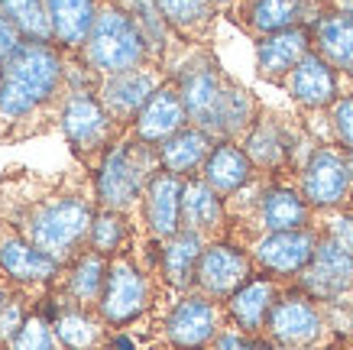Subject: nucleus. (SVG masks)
I'll use <instances>...</instances> for the list:
<instances>
[{
    "label": "nucleus",
    "instance_id": "nucleus-13",
    "mask_svg": "<svg viewBox=\"0 0 353 350\" xmlns=\"http://www.w3.org/2000/svg\"><path fill=\"white\" fill-rule=\"evenodd\" d=\"M0 273L32 295H46L52 279L62 273V263L32 246L7 221H0Z\"/></svg>",
    "mask_w": 353,
    "mask_h": 350
},
{
    "label": "nucleus",
    "instance_id": "nucleus-25",
    "mask_svg": "<svg viewBox=\"0 0 353 350\" xmlns=\"http://www.w3.org/2000/svg\"><path fill=\"white\" fill-rule=\"evenodd\" d=\"M182 231L198 233L208 244H211V240H227V231H230L227 202L204 179H185Z\"/></svg>",
    "mask_w": 353,
    "mask_h": 350
},
{
    "label": "nucleus",
    "instance_id": "nucleus-6",
    "mask_svg": "<svg viewBox=\"0 0 353 350\" xmlns=\"http://www.w3.org/2000/svg\"><path fill=\"white\" fill-rule=\"evenodd\" d=\"M72 55H78L81 65H88L101 78L133 72V68H143V65H156L137 17L127 7L110 3V0H101V10H97L88 43Z\"/></svg>",
    "mask_w": 353,
    "mask_h": 350
},
{
    "label": "nucleus",
    "instance_id": "nucleus-44",
    "mask_svg": "<svg viewBox=\"0 0 353 350\" xmlns=\"http://www.w3.org/2000/svg\"><path fill=\"white\" fill-rule=\"evenodd\" d=\"M169 350H172V347H169Z\"/></svg>",
    "mask_w": 353,
    "mask_h": 350
},
{
    "label": "nucleus",
    "instance_id": "nucleus-24",
    "mask_svg": "<svg viewBox=\"0 0 353 350\" xmlns=\"http://www.w3.org/2000/svg\"><path fill=\"white\" fill-rule=\"evenodd\" d=\"M208 240L192 231H179L175 237L159 244V260H156V279L169 289L172 295L194 292V273L201 263V253Z\"/></svg>",
    "mask_w": 353,
    "mask_h": 350
},
{
    "label": "nucleus",
    "instance_id": "nucleus-29",
    "mask_svg": "<svg viewBox=\"0 0 353 350\" xmlns=\"http://www.w3.org/2000/svg\"><path fill=\"white\" fill-rule=\"evenodd\" d=\"M46 10H49V23L55 32V46L72 55L88 43L101 0H46Z\"/></svg>",
    "mask_w": 353,
    "mask_h": 350
},
{
    "label": "nucleus",
    "instance_id": "nucleus-26",
    "mask_svg": "<svg viewBox=\"0 0 353 350\" xmlns=\"http://www.w3.org/2000/svg\"><path fill=\"white\" fill-rule=\"evenodd\" d=\"M256 175L259 172H256V166L250 162L246 149L240 146V143H234V139H221V143L211 149V156H208V162H204V169L198 179H204L227 202V198H234L236 191H243Z\"/></svg>",
    "mask_w": 353,
    "mask_h": 350
},
{
    "label": "nucleus",
    "instance_id": "nucleus-18",
    "mask_svg": "<svg viewBox=\"0 0 353 350\" xmlns=\"http://www.w3.org/2000/svg\"><path fill=\"white\" fill-rule=\"evenodd\" d=\"M341 81L343 78L337 75V68L311 49V52L292 68V75L285 78L282 88H285V95H289L301 110L321 114V110H331L334 101L343 95Z\"/></svg>",
    "mask_w": 353,
    "mask_h": 350
},
{
    "label": "nucleus",
    "instance_id": "nucleus-30",
    "mask_svg": "<svg viewBox=\"0 0 353 350\" xmlns=\"http://www.w3.org/2000/svg\"><path fill=\"white\" fill-rule=\"evenodd\" d=\"M214 146L217 139L211 133H204V130L188 124L182 133H175L159 146V166L165 172H172V175H179V179H198Z\"/></svg>",
    "mask_w": 353,
    "mask_h": 350
},
{
    "label": "nucleus",
    "instance_id": "nucleus-3",
    "mask_svg": "<svg viewBox=\"0 0 353 350\" xmlns=\"http://www.w3.org/2000/svg\"><path fill=\"white\" fill-rule=\"evenodd\" d=\"M172 78L179 85L192 127L211 133L217 143L221 139L240 143L263 110L256 97L240 81H234L204 46H194L172 72Z\"/></svg>",
    "mask_w": 353,
    "mask_h": 350
},
{
    "label": "nucleus",
    "instance_id": "nucleus-17",
    "mask_svg": "<svg viewBox=\"0 0 353 350\" xmlns=\"http://www.w3.org/2000/svg\"><path fill=\"white\" fill-rule=\"evenodd\" d=\"M108 269L110 260L108 256L85 250L78 253L72 263L62 266V273L52 279L49 295L55 305H78V308H97L104 286H108Z\"/></svg>",
    "mask_w": 353,
    "mask_h": 350
},
{
    "label": "nucleus",
    "instance_id": "nucleus-36",
    "mask_svg": "<svg viewBox=\"0 0 353 350\" xmlns=\"http://www.w3.org/2000/svg\"><path fill=\"white\" fill-rule=\"evenodd\" d=\"M250 344H253V338H250V334H243L236 324H230V321H227L224 328H221V334L211 340V347H208V350H250Z\"/></svg>",
    "mask_w": 353,
    "mask_h": 350
},
{
    "label": "nucleus",
    "instance_id": "nucleus-28",
    "mask_svg": "<svg viewBox=\"0 0 353 350\" xmlns=\"http://www.w3.org/2000/svg\"><path fill=\"white\" fill-rule=\"evenodd\" d=\"M311 43H314V52L327 59L341 78L353 81V20L327 7L311 23Z\"/></svg>",
    "mask_w": 353,
    "mask_h": 350
},
{
    "label": "nucleus",
    "instance_id": "nucleus-39",
    "mask_svg": "<svg viewBox=\"0 0 353 350\" xmlns=\"http://www.w3.org/2000/svg\"><path fill=\"white\" fill-rule=\"evenodd\" d=\"M331 10L343 13L347 20H353V0H331Z\"/></svg>",
    "mask_w": 353,
    "mask_h": 350
},
{
    "label": "nucleus",
    "instance_id": "nucleus-7",
    "mask_svg": "<svg viewBox=\"0 0 353 350\" xmlns=\"http://www.w3.org/2000/svg\"><path fill=\"white\" fill-rule=\"evenodd\" d=\"M156 292H159V279L150 269H143L133 250L120 253L110 260L108 269V286L97 305V315L108 321L114 331H123L137 324L156 308Z\"/></svg>",
    "mask_w": 353,
    "mask_h": 350
},
{
    "label": "nucleus",
    "instance_id": "nucleus-42",
    "mask_svg": "<svg viewBox=\"0 0 353 350\" xmlns=\"http://www.w3.org/2000/svg\"><path fill=\"white\" fill-rule=\"evenodd\" d=\"M240 3H250V0H240ZM240 3H236V7H240Z\"/></svg>",
    "mask_w": 353,
    "mask_h": 350
},
{
    "label": "nucleus",
    "instance_id": "nucleus-15",
    "mask_svg": "<svg viewBox=\"0 0 353 350\" xmlns=\"http://www.w3.org/2000/svg\"><path fill=\"white\" fill-rule=\"evenodd\" d=\"M165 78H169V72L159 68V65H143V68H133V72L108 75V78L97 81V97L120 127L130 130L133 120L139 117V110L159 91Z\"/></svg>",
    "mask_w": 353,
    "mask_h": 350
},
{
    "label": "nucleus",
    "instance_id": "nucleus-12",
    "mask_svg": "<svg viewBox=\"0 0 353 350\" xmlns=\"http://www.w3.org/2000/svg\"><path fill=\"white\" fill-rule=\"evenodd\" d=\"M253 276H256V263L246 246L234 244V240H211L204 246L198 273H194V292L227 302Z\"/></svg>",
    "mask_w": 353,
    "mask_h": 350
},
{
    "label": "nucleus",
    "instance_id": "nucleus-2",
    "mask_svg": "<svg viewBox=\"0 0 353 350\" xmlns=\"http://www.w3.org/2000/svg\"><path fill=\"white\" fill-rule=\"evenodd\" d=\"M68 97V59L59 46L23 43L0 65V143H23L59 130Z\"/></svg>",
    "mask_w": 353,
    "mask_h": 350
},
{
    "label": "nucleus",
    "instance_id": "nucleus-31",
    "mask_svg": "<svg viewBox=\"0 0 353 350\" xmlns=\"http://www.w3.org/2000/svg\"><path fill=\"white\" fill-rule=\"evenodd\" d=\"M137 237H139L137 217L120 214V211H108V208H97V217H94V224H91V237H88V250L114 260V256L133 250Z\"/></svg>",
    "mask_w": 353,
    "mask_h": 350
},
{
    "label": "nucleus",
    "instance_id": "nucleus-38",
    "mask_svg": "<svg viewBox=\"0 0 353 350\" xmlns=\"http://www.w3.org/2000/svg\"><path fill=\"white\" fill-rule=\"evenodd\" d=\"M17 292H20V286H17V282H10V279L0 273V311L10 305L13 298H17Z\"/></svg>",
    "mask_w": 353,
    "mask_h": 350
},
{
    "label": "nucleus",
    "instance_id": "nucleus-5",
    "mask_svg": "<svg viewBox=\"0 0 353 350\" xmlns=\"http://www.w3.org/2000/svg\"><path fill=\"white\" fill-rule=\"evenodd\" d=\"M159 169V146H150L133 133H123L94 169L97 204L139 221V204H143L146 185Z\"/></svg>",
    "mask_w": 353,
    "mask_h": 350
},
{
    "label": "nucleus",
    "instance_id": "nucleus-11",
    "mask_svg": "<svg viewBox=\"0 0 353 350\" xmlns=\"http://www.w3.org/2000/svg\"><path fill=\"white\" fill-rule=\"evenodd\" d=\"M318 244H321V231L311 224V227H301V231L263 233L246 250L256 263V273H266V276L282 279V282H295L314 260Z\"/></svg>",
    "mask_w": 353,
    "mask_h": 350
},
{
    "label": "nucleus",
    "instance_id": "nucleus-4",
    "mask_svg": "<svg viewBox=\"0 0 353 350\" xmlns=\"http://www.w3.org/2000/svg\"><path fill=\"white\" fill-rule=\"evenodd\" d=\"M68 97L62 107V130L65 143L72 149L78 166H85L88 172H94L114 143H117L127 130L108 114V107L97 97V81L101 75H94L88 65H81L78 55H68Z\"/></svg>",
    "mask_w": 353,
    "mask_h": 350
},
{
    "label": "nucleus",
    "instance_id": "nucleus-33",
    "mask_svg": "<svg viewBox=\"0 0 353 350\" xmlns=\"http://www.w3.org/2000/svg\"><path fill=\"white\" fill-rule=\"evenodd\" d=\"M7 350H65V347H62V340L55 338L52 321L46 318L39 308H32L30 318L23 321L20 334L7 344Z\"/></svg>",
    "mask_w": 353,
    "mask_h": 350
},
{
    "label": "nucleus",
    "instance_id": "nucleus-32",
    "mask_svg": "<svg viewBox=\"0 0 353 350\" xmlns=\"http://www.w3.org/2000/svg\"><path fill=\"white\" fill-rule=\"evenodd\" d=\"M0 13L23 32L26 43L55 46V32H52V23H49L46 0H0Z\"/></svg>",
    "mask_w": 353,
    "mask_h": 350
},
{
    "label": "nucleus",
    "instance_id": "nucleus-16",
    "mask_svg": "<svg viewBox=\"0 0 353 350\" xmlns=\"http://www.w3.org/2000/svg\"><path fill=\"white\" fill-rule=\"evenodd\" d=\"M182 191L185 179L159 169L146 185L143 204H139V237L150 240H169L182 231Z\"/></svg>",
    "mask_w": 353,
    "mask_h": 350
},
{
    "label": "nucleus",
    "instance_id": "nucleus-35",
    "mask_svg": "<svg viewBox=\"0 0 353 350\" xmlns=\"http://www.w3.org/2000/svg\"><path fill=\"white\" fill-rule=\"evenodd\" d=\"M324 114H327V127H331V143H337L343 153H350L353 149V91H343L334 101L331 110H324Z\"/></svg>",
    "mask_w": 353,
    "mask_h": 350
},
{
    "label": "nucleus",
    "instance_id": "nucleus-9",
    "mask_svg": "<svg viewBox=\"0 0 353 350\" xmlns=\"http://www.w3.org/2000/svg\"><path fill=\"white\" fill-rule=\"evenodd\" d=\"M295 185L314 214L341 211L353 204V175L347 166V153L337 143H321L314 149L295 175Z\"/></svg>",
    "mask_w": 353,
    "mask_h": 350
},
{
    "label": "nucleus",
    "instance_id": "nucleus-34",
    "mask_svg": "<svg viewBox=\"0 0 353 350\" xmlns=\"http://www.w3.org/2000/svg\"><path fill=\"white\" fill-rule=\"evenodd\" d=\"M314 227L334 240L341 246L343 253L353 256V204L350 208H341V211H324V214H314Z\"/></svg>",
    "mask_w": 353,
    "mask_h": 350
},
{
    "label": "nucleus",
    "instance_id": "nucleus-10",
    "mask_svg": "<svg viewBox=\"0 0 353 350\" xmlns=\"http://www.w3.org/2000/svg\"><path fill=\"white\" fill-rule=\"evenodd\" d=\"M227 324V308L217 298H208L201 292L175 295L165 315L159 318L162 340L172 350H208L211 340Z\"/></svg>",
    "mask_w": 353,
    "mask_h": 350
},
{
    "label": "nucleus",
    "instance_id": "nucleus-22",
    "mask_svg": "<svg viewBox=\"0 0 353 350\" xmlns=\"http://www.w3.org/2000/svg\"><path fill=\"white\" fill-rule=\"evenodd\" d=\"M192 120H188V110L182 104V95H179V85L175 78H165L159 85V91L146 101V107L139 110V117L133 120V127L127 133H133L137 139L150 143V146H162L165 139H172L175 133H182Z\"/></svg>",
    "mask_w": 353,
    "mask_h": 350
},
{
    "label": "nucleus",
    "instance_id": "nucleus-20",
    "mask_svg": "<svg viewBox=\"0 0 353 350\" xmlns=\"http://www.w3.org/2000/svg\"><path fill=\"white\" fill-rule=\"evenodd\" d=\"M230 13L250 36L263 39L292 26H311L324 13V7H318L314 0H250L234 7Z\"/></svg>",
    "mask_w": 353,
    "mask_h": 350
},
{
    "label": "nucleus",
    "instance_id": "nucleus-23",
    "mask_svg": "<svg viewBox=\"0 0 353 350\" xmlns=\"http://www.w3.org/2000/svg\"><path fill=\"white\" fill-rule=\"evenodd\" d=\"M314 49L311 26H292V30L272 32L256 39V75L269 85H285L292 68Z\"/></svg>",
    "mask_w": 353,
    "mask_h": 350
},
{
    "label": "nucleus",
    "instance_id": "nucleus-37",
    "mask_svg": "<svg viewBox=\"0 0 353 350\" xmlns=\"http://www.w3.org/2000/svg\"><path fill=\"white\" fill-rule=\"evenodd\" d=\"M23 43H26V39H23V32L17 30V26H13V23L3 17V13H0V65L20 52Z\"/></svg>",
    "mask_w": 353,
    "mask_h": 350
},
{
    "label": "nucleus",
    "instance_id": "nucleus-8",
    "mask_svg": "<svg viewBox=\"0 0 353 350\" xmlns=\"http://www.w3.org/2000/svg\"><path fill=\"white\" fill-rule=\"evenodd\" d=\"M266 338L282 350H321L337 334L327 318V305L289 282L266 321Z\"/></svg>",
    "mask_w": 353,
    "mask_h": 350
},
{
    "label": "nucleus",
    "instance_id": "nucleus-21",
    "mask_svg": "<svg viewBox=\"0 0 353 350\" xmlns=\"http://www.w3.org/2000/svg\"><path fill=\"white\" fill-rule=\"evenodd\" d=\"M289 282H282V279H272L266 273H256V276L243 282V286L236 289L234 295L224 302L227 308V321L236 324V328L250 334V338H263L266 334V321L272 315V308L276 302L282 298Z\"/></svg>",
    "mask_w": 353,
    "mask_h": 350
},
{
    "label": "nucleus",
    "instance_id": "nucleus-27",
    "mask_svg": "<svg viewBox=\"0 0 353 350\" xmlns=\"http://www.w3.org/2000/svg\"><path fill=\"white\" fill-rule=\"evenodd\" d=\"M156 7L182 43L208 49L214 36V23L221 17L214 0H156Z\"/></svg>",
    "mask_w": 353,
    "mask_h": 350
},
{
    "label": "nucleus",
    "instance_id": "nucleus-41",
    "mask_svg": "<svg viewBox=\"0 0 353 350\" xmlns=\"http://www.w3.org/2000/svg\"><path fill=\"white\" fill-rule=\"evenodd\" d=\"M214 3H217V10H221V13H230L240 0H214Z\"/></svg>",
    "mask_w": 353,
    "mask_h": 350
},
{
    "label": "nucleus",
    "instance_id": "nucleus-40",
    "mask_svg": "<svg viewBox=\"0 0 353 350\" xmlns=\"http://www.w3.org/2000/svg\"><path fill=\"white\" fill-rule=\"evenodd\" d=\"M250 350H282V347H276L272 340L263 334V338H253V344H250Z\"/></svg>",
    "mask_w": 353,
    "mask_h": 350
},
{
    "label": "nucleus",
    "instance_id": "nucleus-19",
    "mask_svg": "<svg viewBox=\"0 0 353 350\" xmlns=\"http://www.w3.org/2000/svg\"><path fill=\"white\" fill-rule=\"evenodd\" d=\"M36 308L52 321L55 338L62 340L65 350H104L114 328L97 315V308H78V305H55L52 295L46 292Z\"/></svg>",
    "mask_w": 353,
    "mask_h": 350
},
{
    "label": "nucleus",
    "instance_id": "nucleus-43",
    "mask_svg": "<svg viewBox=\"0 0 353 350\" xmlns=\"http://www.w3.org/2000/svg\"><path fill=\"white\" fill-rule=\"evenodd\" d=\"M110 3H123V0H110Z\"/></svg>",
    "mask_w": 353,
    "mask_h": 350
},
{
    "label": "nucleus",
    "instance_id": "nucleus-14",
    "mask_svg": "<svg viewBox=\"0 0 353 350\" xmlns=\"http://www.w3.org/2000/svg\"><path fill=\"white\" fill-rule=\"evenodd\" d=\"M305 295L318 298L321 305H337V302H353V256L343 253L341 246L321 233V244L314 250V260L295 282Z\"/></svg>",
    "mask_w": 353,
    "mask_h": 350
},
{
    "label": "nucleus",
    "instance_id": "nucleus-1",
    "mask_svg": "<svg viewBox=\"0 0 353 350\" xmlns=\"http://www.w3.org/2000/svg\"><path fill=\"white\" fill-rule=\"evenodd\" d=\"M97 208L94 172L78 162L65 172H39L30 166L0 172V221L62 266L88 250Z\"/></svg>",
    "mask_w": 353,
    "mask_h": 350
}]
</instances>
